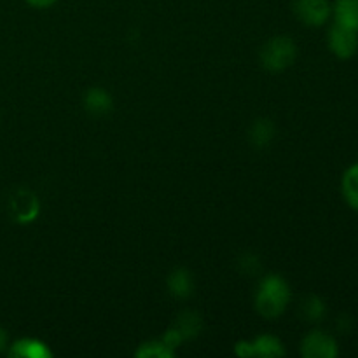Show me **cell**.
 Listing matches in <instances>:
<instances>
[{"label": "cell", "instance_id": "1", "mask_svg": "<svg viewBox=\"0 0 358 358\" xmlns=\"http://www.w3.org/2000/svg\"><path fill=\"white\" fill-rule=\"evenodd\" d=\"M290 301V289L282 276H266L255 296V308L259 315L268 320L278 318L287 310Z\"/></svg>", "mask_w": 358, "mask_h": 358}, {"label": "cell", "instance_id": "2", "mask_svg": "<svg viewBox=\"0 0 358 358\" xmlns=\"http://www.w3.org/2000/svg\"><path fill=\"white\" fill-rule=\"evenodd\" d=\"M297 55V48L294 44L292 38L289 37H275L261 51L262 65L271 72H282V70L289 69L294 63Z\"/></svg>", "mask_w": 358, "mask_h": 358}, {"label": "cell", "instance_id": "3", "mask_svg": "<svg viewBox=\"0 0 358 358\" xmlns=\"http://www.w3.org/2000/svg\"><path fill=\"white\" fill-rule=\"evenodd\" d=\"M292 9L297 20L306 27H322L332 14L329 0H294Z\"/></svg>", "mask_w": 358, "mask_h": 358}, {"label": "cell", "instance_id": "4", "mask_svg": "<svg viewBox=\"0 0 358 358\" xmlns=\"http://www.w3.org/2000/svg\"><path fill=\"white\" fill-rule=\"evenodd\" d=\"M338 353L336 339L320 331L310 332L301 343V355L304 358H336Z\"/></svg>", "mask_w": 358, "mask_h": 358}, {"label": "cell", "instance_id": "5", "mask_svg": "<svg viewBox=\"0 0 358 358\" xmlns=\"http://www.w3.org/2000/svg\"><path fill=\"white\" fill-rule=\"evenodd\" d=\"M236 355L240 357H283L285 348L282 341L273 336H259L255 341H241L236 345Z\"/></svg>", "mask_w": 358, "mask_h": 358}, {"label": "cell", "instance_id": "6", "mask_svg": "<svg viewBox=\"0 0 358 358\" xmlns=\"http://www.w3.org/2000/svg\"><path fill=\"white\" fill-rule=\"evenodd\" d=\"M9 210L16 222L28 224L37 219L38 212H41V205H38V199L30 191L21 189V191L14 192L13 198H10Z\"/></svg>", "mask_w": 358, "mask_h": 358}, {"label": "cell", "instance_id": "7", "mask_svg": "<svg viewBox=\"0 0 358 358\" xmlns=\"http://www.w3.org/2000/svg\"><path fill=\"white\" fill-rule=\"evenodd\" d=\"M329 48L338 58H352L358 51V31L348 30L334 23V27L329 31Z\"/></svg>", "mask_w": 358, "mask_h": 358}, {"label": "cell", "instance_id": "8", "mask_svg": "<svg viewBox=\"0 0 358 358\" xmlns=\"http://www.w3.org/2000/svg\"><path fill=\"white\" fill-rule=\"evenodd\" d=\"M332 13L336 24L358 31V0H336Z\"/></svg>", "mask_w": 358, "mask_h": 358}, {"label": "cell", "instance_id": "9", "mask_svg": "<svg viewBox=\"0 0 358 358\" xmlns=\"http://www.w3.org/2000/svg\"><path fill=\"white\" fill-rule=\"evenodd\" d=\"M10 357L17 358H49L52 355L51 350L38 339L24 338L14 343L9 350Z\"/></svg>", "mask_w": 358, "mask_h": 358}, {"label": "cell", "instance_id": "10", "mask_svg": "<svg viewBox=\"0 0 358 358\" xmlns=\"http://www.w3.org/2000/svg\"><path fill=\"white\" fill-rule=\"evenodd\" d=\"M84 107L93 115H105L112 110V96L101 87H93L84 96Z\"/></svg>", "mask_w": 358, "mask_h": 358}, {"label": "cell", "instance_id": "11", "mask_svg": "<svg viewBox=\"0 0 358 358\" xmlns=\"http://www.w3.org/2000/svg\"><path fill=\"white\" fill-rule=\"evenodd\" d=\"M341 191L350 208L358 212V163L350 166L343 175Z\"/></svg>", "mask_w": 358, "mask_h": 358}, {"label": "cell", "instance_id": "12", "mask_svg": "<svg viewBox=\"0 0 358 358\" xmlns=\"http://www.w3.org/2000/svg\"><path fill=\"white\" fill-rule=\"evenodd\" d=\"M168 290L178 299H185L192 294L191 273L185 269H175L168 278Z\"/></svg>", "mask_w": 358, "mask_h": 358}, {"label": "cell", "instance_id": "13", "mask_svg": "<svg viewBox=\"0 0 358 358\" xmlns=\"http://www.w3.org/2000/svg\"><path fill=\"white\" fill-rule=\"evenodd\" d=\"M275 138V124L269 119H259L250 129V140L254 145L266 147Z\"/></svg>", "mask_w": 358, "mask_h": 358}, {"label": "cell", "instance_id": "14", "mask_svg": "<svg viewBox=\"0 0 358 358\" xmlns=\"http://www.w3.org/2000/svg\"><path fill=\"white\" fill-rule=\"evenodd\" d=\"M177 329L178 332H180V336L184 339H189L192 338V336H196L199 332V329H201V320H199V317L196 313H192V311H187V313L180 315L177 320Z\"/></svg>", "mask_w": 358, "mask_h": 358}, {"label": "cell", "instance_id": "15", "mask_svg": "<svg viewBox=\"0 0 358 358\" xmlns=\"http://www.w3.org/2000/svg\"><path fill=\"white\" fill-rule=\"evenodd\" d=\"M136 357L142 358H171L173 357V350L168 348L163 341H152L145 343L142 348L136 352Z\"/></svg>", "mask_w": 358, "mask_h": 358}, {"label": "cell", "instance_id": "16", "mask_svg": "<svg viewBox=\"0 0 358 358\" xmlns=\"http://www.w3.org/2000/svg\"><path fill=\"white\" fill-rule=\"evenodd\" d=\"M303 310H304V317L311 322L322 320V317H324V313H325L324 303H322V301L315 296L308 297V299L304 301Z\"/></svg>", "mask_w": 358, "mask_h": 358}, {"label": "cell", "instance_id": "17", "mask_svg": "<svg viewBox=\"0 0 358 358\" xmlns=\"http://www.w3.org/2000/svg\"><path fill=\"white\" fill-rule=\"evenodd\" d=\"M24 2H27L28 6L35 7V9H48V7L55 6L58 0H24Z\"/></svg>", "mask_w": 358, "mask_h": 358}, {"label": "cell", "instance_id": "18", "mask_svg": "<svg viewBox=\"0 0 358 358\" xmlns=\"http://www.w3.org/2000/svg\"><path fill=\"white\" fill-rule=\"evenodd\" d=\"M7 348V332L0 327V352Z\"/></svg>", "mask_w": 358, "mask_h": 358}]
</instances>
